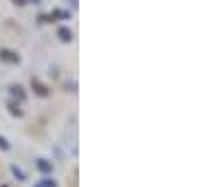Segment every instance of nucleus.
<instances>
[{
  "instance_id": "nucleus-1",
  "label": "nucleus",
  "mask_w": 198,
  "mask_h": 187,
  "mask_svg": "<svg viewBox=\"0 0 198 187\" xmlns=\"http://www.w3.org/2000/svg\"><path fill=\"white\" fill-rule=\"evenodd\" d=\"M33 88H35L38 95H42V97H46V95H48V88H46V86H42L38 79H33Z\"/></svg>"
},
{
  "instance_id": "nucleus-2",
  "label": "nucleus",
  "mask_w": 198,
  "mask_h": 187,
  "mask_svg": "<svg viewBox=\"0 0 198 187\" xmlns=\"http://www.w3.org/2000/svg\"><path fill=\"white\" fill-rule=\"evenodd\" d=\"M0 57H2L5 62H18V55L11 53V51H2V53H0Z\"/></svg>"
},
{
  "instance_id": "nucleus-3",
  "label": "nucleus",
  "mask_w": 198,
  "mask_h": 187,
  "mask_svg": "<svg viewBox=\"0 0 198 187\" xmlns=\"http://www.w3.org/2000/svg\"><path fill=\"white\" fill-rule=\"evenodd\" d=\"M11 90H13V95H16L18 99H24V92H22V88H20V86H11Z\"/></svg>"
},
{
  "instance_id": "nucleus-4",
  "label": "nucleus",
  "mask_w": 198,
  "mask_h": 187,
  "mask_svg": "<svg viewBox=\"0 0 198 187\" xmlns=\"http://www.w3.org/2000/svg\"><path fill=\"white\" fill-rule=\"evenodd\" d=\"M60 35H62V40H66V42H68V40L73 38V33H70L68 29H60Z\"/></svg>"
},
{
  "instance_id": "nucleus-5",
  "label": "nucleus",
  "mask_w": 198,
  "mask_h": 187,
  "mask_svg": "<svg viewBox=\"0 0 198 187\" xmlns=\"http://www.w3.org/2000/svg\"><path fill=\"white\" fill-rule=\"evenodd\" d=\"M0 148H5V150L9 148V145H7V141H5V139H2V136H0Z\"/></svg>"
},
{
  "instance_id": "nucleus-6",
  "label": "nucleus",
  "mask_w": 198,
  "mask_h": 187,
  "mask_svg": "<svg viewBox=\"0 0 198 187\" xmlns=\"http://www.w3.org/2000/svg\"><path fill=\"white\" fill-rule=\"evenodd\" d=\"M16 2H18V5H24V2H22V0H16Z\"/></svg>"
}]
</instances>
